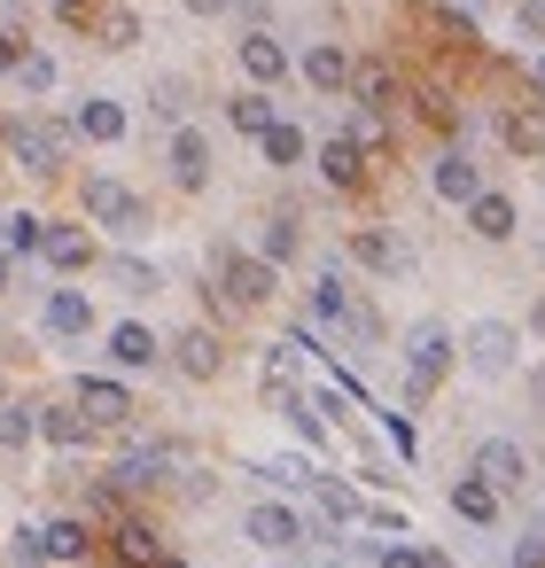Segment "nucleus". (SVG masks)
Wrapping results in <instances>:
<instances>
[{
    "instance_id": "1",
    "label": "nucleus",
    "mask_w": 545,
    "mask_h": 568,
    "mask_svg": "<svg viewBox=\"0 0 545 568\" xmlns=\"http://www.w3.org/2000/svg\"><path fill=\"white\" fill-rule=\"evenodd\" d=\"M0 141H9V156H17L32 180H55V172H63V156H71V141H79V125H55V118H17Z\"/></svg>"
},
{
    "instance_id": "2",
    "label": "nucleus",
    "mask_w": 545,
    "mask_h": 568,
    "mask_svg": "<svg viewBox=\"0 0 545 568\" xmlns=\"http://www.w3.org/2000/svg\"><path fill=\"white\" fill-rule=\"evenodd\" d=\"M444 374H452V335H444L436 320H421V327L405 335V405H421Z\"/></svg>"
},
{
    "instance_id": "3",
    "label": "nucleus",
    "mask_w": 545,
    "mask_h": 568,
    "mask_svg": "<svg viewBox=\"0 0 545 568\" xmlns=\"http://www.w3.org/2000/svg\"><path fill=\"white\" fill-rule=\"evenodd\" d=\"M87 219H94V226H110V234H125V242H133V234H149V203H141L125 180H110V172H94V180H87Z\"/></svg>"
},
{
    "instance_id": "4",
    "label": "nucleus",
    "mask_w": 545,
    "mask_h": 568,
    "mask_svg": "<svg viewBox=\"0 0 545 568\" xmlns=\"http://www.w3.org/2000/svg\"><path fill=\"white\" fill-rule=\"evenodd\" d=\"M514 366H522V327L483 320V327L467 335V374H475V382H506Z\"/></svg>"
},
{
    "instance_id": "5",
    "label": "nucleus",
    "mask_w": 545,
    "mask_h": 568,
    "mask_svg": "<svg viewBox=\"0 0 545 568\" xmlns=\"http://www.w3.org/2000/svg\"><path fill=\"white\" fill-rule=\"evenodd\" d=\"M71 405H79L94 428H125V420L141 413V405H133V389H125L118 374H79V382H71Z\"/></svg>"
},
{
    "instance_id": "6",
    "label": "nucleus",
    "mask_w": 545,
    "mask_h": 568,
    "mask_svg": "<svg viewBox=\"0 0 545 568\" xmlns=\"http://www.w3.org/2000/svg\"><path fill=\"white\" fill-rule=\"evenodd\" d=\"M211 273H219V296H226V304H242V312L273 304V265H265V257H242V250H226Z\"/></svg>"
},
{
    "instance_id": "7",
    "label": "nucleus",
    "mask_w": 545,
    "mask_h": 568,
    "mask_svg": "<svg viewBox=\"0 0 545 568\" xmlns=\"http://www.w3.org/2000/svg\"><path fill=\"white\" fill-rule=\"evenodd\" d=\"M467 475H483V483H491L498 498L529 483V467H522V444H514V436H483V444H475V467H467Z\"/></svg>"
},
{
    "instance_id": "8",
    "label": "nucleus",
    "mask_w": 545,
    "mask_h": 568,
    "mask_svg": "<svg viewBox=\"0 0 545 568\" xmlns=\"http://www.w3.org/2000/svg\"><path fill=\"white\" fill-rule=\"evenodd\" d=\"M242 537L265 545V552H289L296 537H312V521H304L296 506H250V514H242Z\"/></svg>"
},
{
    "instance_id": "9",
    "label": "nucleus",
    "mask_w": 545,
    "mask_h": 568,
    "mask_svg": "<svg viewBox=\"0 0 545 568\" xmlns=\"http://www.w3.org/2000/svg\"><path fill=\"white\" fill-rule=\"evenodd\" d=\"M164 164H172V187H180V195H195V187H211V141H203L195 125H180V133H172V149H164Z\"/></svg>"
},
{
    "instance_id": "10",
    "label": "nucleus",
    "mask_w": 545,
    "mask_h": 568,
    "mask_svg": "<svg viewBox=\"0 0 545 568\" xmlns=\"http://www.w3.org/2000/svg\"><path fill=\"white\" fill-rule=\"evenodd\" d=\"M172 358H180L188 382H219V366H226V335H219V327H180Z\"/></svg>"
},
{
    "instance_id": "11",
    "label": "nucleus",
    "mask_w": 545,
    "mask_h": 568,
    "mask_svg": "<svg viewBox=\"0 0 545 568\" xmlns=\"http://www.w3.org/2000/svg\"><path fill=\"white\" fill-rule=\"evenodd\" d=\"M110 552H118V568H157V560H164V537H157V521H141V514H118V521H110Z\"/></svg>"
},
{
    "instance_id": "12",
    "label": "nucleus",
    "mask_w": 545,
    "mask_h": 568,
    "mask_svg": "<svg viewBox=\"0 0 545 568\" xmlns=\"http://www.w3.org/2000/svg\"><path fill=\"white\" fill-rule=\"evenodd\" d=\"M428 187H436L444 203H460V211H467V203L483 195V172H475V156H467V149H444V156L428 164Z\"/></svg>"
},
{
    "instance_id": "13",
    "label": "nucleus",
    "mask_w": 545,
    "mask_h": 568,
    "mask_svg": "<svg viewBox=\"0 0 545 568\" xmlns=\"http://www.w3.org/2000/svg\"><path fill=\"white\" fill-rule=\"evenodd\" d=\"M304 498L320 506V521H327V529H343V521H359V514H366V498H359V490H351L343 475H320V467H312V483H304Z\"/></svg>"
},
{
    "instance_id": "14",
    "label": "nucleus",
    "mask_w": 545,
    "mask_h": 568,
    "mask_svg": "<svg viewBox=\"0 0 545 568\" xmlns=\"http://www.w3.org/2000/svg\"><path fill=\"white\" fill-rule=\"evenodd\" d=\"M351 71H359V55H343L335 40L304 48V87H320V94H351Z\"/></svg>"
},
{
    "instance_id": "15",
    "label": "nucleus",
    "mask_w": 545,
    "mask_h": 568,
    "mask_svg": "<svg viewBox=\"0 0 545 568\" xmlns=\"http://www.w3.org/2000/svg\"><path fill=\"white\" fill-rule=\"evenodd\" d=\"M320 180H327V187H335V195H359V187H366V149H359V141H343V133H335V141H327V149H320Z\"/></svg>"
},
{
    "instance_id": "16",
    "label": "nucleus",
    "mask_w": 545,
    "mask_h": 568,
    "mask_svg": "<svg viewBox=\"0 0 545 568\" xmlns=\"http://www.w3.org/2000/svg\"><path fill=\"white\" fill-rule=\"evenodd\" d=\"M351 257H359L366 273H405V265H413V250H405L390 226H359V234H351Z\"/></svg>"
},
{
    "instance_id": "17",
    "label": "nucleus",
    "mask_w": 545,
    "mask_h": 568,
    "mask_svg": "<svg viewBox=\"0 0 545 568\" xmlns=\"http://www.w3.org/2000/svg\"><path fill=\"white\" fill-rule=\"evenodd\" d=\"M40 257L55 265V273H87L102 250H94V234L87 226H48V242H40Z\"/></svg>"
},
{
    "instance_id": "18",
    "label": "nucleus",
    "mask_w": 545,
    "mask_h": 568,
    "mask_svg": "<svg viewBox=\"0 0 545 568\" xmlns=\"http://www.w3.org/2000/svg\"><path fill=\"white\" fill-rule=\"evenodd\" d=\"M242 71H250V87H273V79H289V48L273 32H242Z\"/></svg>"
},
{
    "instance_id": "19",
    "label": "nucleus",
    "mask_w": 545,
    "mask_h": 568,
    "mask_svg": "<svg viewBox=\"0 0 545 568\" xmlns=\"http://www.w3.org/2000/svg\"><path fill=\"white\" fill-rule=\"evenodd\" d=\"M226 125H234L242 141H265V133L281 125V110H273V94H265V87H250V94H234V102H226Z\"/></svg>"
},
{
    "instance_id": "20",
    "label": "nucleus",
    "mask_w": 545,
    "mask_h": 568,
    "mask_svg": "<svg viewBox=\"0 0 545 568\" xmlns=\"http://www.w3.org/2000/svg\"><path fill=\"white\" fill-rule=\"evenodd\" d=\"M351 94H359V110H390V102H397V71H390L382 55H359V71H351Z\"/></svg>"
},
{
    "instance_id": "21",
    "label": "nucleus",
    "mask_w": 545,
    "mask_h": 568,
    "mask_svg": "<svg viewBox=\"0 0 545 568\" xmlns=\"http://www.w3.org/2000/svg\"><path fill=\"white\" fill-rule=\"evenodd\" d=\"M467 226H475L483 242H514V195H498V187H483V195L467 203Z\"/></svg>"
},
{
    "instance_id": "22",
    "label": "nucleus",
    "mask_w": 545,
    "mask_h": 568,
    "mask_svg": "<svg viewBox=\"0 0 545 568\" xmlns=\"http://www.w3.org/2000/svg\"><path fill=\"white\" fill-rule=\"evenodd\" d=\"M498 506H506V498H498V490H491L483 475H460V483H452V514H460V521L491 529V521H498Z\"/></svg>"
},
{
    "instance_id": "23",
    "label": "nucleus",
    "mask_w": 545,
    "mask_h": 568,
    "mask_svg": "<svg viewBox=\"0 0 545 568\" xmlns=\"http://www.w3.org/2000/svg\"><path fill=\"white\" fill-rule=\"evenodd\" d=\"M71 125H79V141H102V149H110V141H125V110H118L110 94L79 102V118H71Z\"/></svg>"
},
{
    "instance_id": "24",
    "label": "nucleus",
    "mask_w": 545,
    "mask_h": 568,
    "mask_svg": "<svg viewBox=\"0 0 545 568\" xmlns=\"http://www.w3.org/2000/svg\"><path fill=\"white\" fill-rule=\"evenodd\" d=\"M110 358H118V366H157L164 343H157L141 320H118V327H110Z\"/></svg>"
},
{
    "instance_id": "25",
    "label": "nucleus",
    "mask_w": 545,
    "mask_h": 568,
    "mask_svg": "<svg viewBox=\"0 0 545 568\" xmlns=\"http://www.w3.org/2000/svg\"><path fill=\"white\" fill-rule=\"evenodd\" d=\"M48 242V219L40 211H0V257H32Z\"/></svg>"
},
{
    "instance_id": "26",
    "label": "nucleus",
    "mask_w": 545,
    "mask_h": 568,
    "mask_svg": "<svg viewBox=\"0 0 545 568\" xmlns=\"http://www.w3.org/2000/svg\"><path fill=\"white\" fill-rule=\"evenodd\" d=\"M40 320H48V335H87V327H94V304H87L79 288H55Z\"/></svg>"
},
{
    "instance_id": "27",
    "label": "nucleus",
    "mask_w": 545,
    "mask_h": 568,
    "mask_svg": "<svg viewBox=\"0 0 545 568\" xmlns=\"http://www.w3.org/2000/svg\"><path fill=\"white\" fill-rule=\"evenodd\" d=\"M40 436H48V444H63V452H79V444L94 436V420H87L79 405H40Z\"/></svg>"
},
{
    "instance_id": "28",
    "label": "nucleus",
    "mask_w": 545,
    "mask_h": 568,
    "mask_svg": "<svg viewBox=\"0 0 545 568\" xmlns=\"http://www.w3.org/2000/svg\"><path fill=\"white\" fill-rule=\"evenodd\" d=\"M296 250H304L296 219H289V211H273V219H265V234H258V257H265V265H289Z\"/></svg>"
},
{
    "instance_id": "29",
    "label": "nucleus",
    "mask_w": 545,
    "mask_h": 568,
    "mask_svg": "<svg viewBox=\"0 0 545 568\" xmlns=\"http://www.w3.org/2000/svg\"><path fill=\"white\" fill-rule=\"evenodd\" d=\"M498 133H506V149H514V156H545V102H537V110H514Z\"/></svg>"
},
{
    "instance_id": "30",
    "label": "nucleus",
    "mask_w": 545,
    "mask_h": 568,
    "mask_svg": "<svg viewBox=\"0 0 545 568\" xmlns=\"http://www.w3.org/2000/svg\"><path fill=\"white\" fill-rule=\"evenodd\" d=\"M258 149H265V164H273V172H296V164H304V125H289V118H281Z\"/></svg>"
},
{
    "instance_id": "31",
    "label": "nucleus",
    "mask_w": 545,
    "mask_h": 568,
    "mask_svg": "<svg viewBox=\"0 0 545 568\" xmlns=\"http://www.w3.org/2000/svg\"><path fill=\"white\" fill-rule=\"evenodd\" d=\"M102 265H110V281H118L125 296H157V288H164V273H157V265H141V257H125V250H118V257H102Z\"/></svg>"
},
{
    "instance_id": "32",
    "label": "nucleus",
    "mask_w": 545,
    "mask_h": 568,
    "mask_svg": "<svg viewBox=\"0 0 545 568\" xmlns=\"http://www.w3.org/2000/svg\"><path fill=\"white\" fill-rule=\"evenodd\" d=\"M87 545H94V537H87V521H79V514L48 521V560H87Z\"/></svg>"
},
{
    "instance_id": "33",
    "label": "nucleus",
    "mask_w": 545,
    "mask_h": 568,
    "mask_svg": "<svg viewBox=\"0 0 545 568\" xmlns=\"http://www.w3.org/2000/svg\"><path fill=\"white\" fill-rule=\"evenodd\" d=\"M32 436H40V413H24V405H0V452L17 459V452H24Z\"/></svg>"
},
{
    "instance_id": "34",
    "label": "nucleus",
    "mask_w": 545,
    "mask_h": 568,
    "mask_svg": "<svg viewBox=\"0 0 545 568\" xmlns=\"http://www.w3.org/2000/svg\"><path fill=\"white\" fill-rule=\"evenodd\" d=\"M312 320H351V288H343L335 273L312 281Z\"/></svg>"
},
{
    "instance_id": "35",
    "label": "nucleus",
    "mask_w": 545,
    "mask_h": 568,
    "mask_svg": "<svg viewBox=\"0 0 545 568\" xmlns=\"http://www.w3.org/2000/svg\"><path fill=\"white\" fill-rule=\"evenodd\" d=\"M343 141H359V149L374 156V149L390 141V133H382V110H351V118H343Z\"/></svg>"
},
{
    "instance_id": "36",
    "label": "nucleus",
    "mask_w": 545,
    "mask_h": 568,
    "mask_svg": "<svg viewBox=\"0 0 545 568\" xmlns=\"http://www.w3.org/2000/svg\"><path fill=\"white\" fill-rule=\"evenodd\" d=\"M258 475H265V483H289V490H304V483H312V459H258Z\"/></svg>"
},
{
    "instance_id": "37",
    "label": "nucleus",
    "mask_w": 545,
    "mask_h": 568,
    "mask_svg": "<svg viewBox=\"0 0 545 568\" xmlns=\"http://www.w3.org/2000/svg\"><path fill=\"white\" fill-rule=\"evenodd\" d=\"M17 79H24V94H48V87H55V55H24Z\"/></svg>"
},
{
    "instance_id": "38",
    "label": "nucleus",
    "mask_w": 545,
    "mask_h": 568,
    "mask_svg": "<svg viewBox=\"0 0 545 568\" xmlns=\"http://www.w3.org/2000/svg\"><path fill=\"white\" fill-rule=\"evenodd\" d=\"M9 552H17V568H40V560H48V529H17Z\"/></svg>"
},
{
    "instance_id": "39",
    "label": "nucleus",
    "mask_w": 545,
    "mask_h": 568,
    "mask_svg": "<svg viewBox=\"0 0 545 568\" xmlns=\"http://www.w3.org/2000/svg\"><path fill=\"white\" fill-rule=\"evenodd\" d=\"M382 568H452V560H444V552H421V545H390Z\"/></svg>"
},
{
    "instance_id": "40",
    "label": "nucleus",
    "mask_w": 545,
    "mask_h": 568,
    "mask_svg": "<svg viewBox=\"0 0 545 568\" xmlns=\"http://www.w3.org/2000/svg\"><path fill=\"white\" fill-rule=\"evenodd\" d=\"M133 40H141V17H133V9H118V17L102 24V48H133Z\"/></svg>"
},
{
    "instance_id": "41",
    "label": "nucleus",
    "mask_w": 545,
    "mask_h": 568,
    "mask_svg": "<svg viewBox=\"0 0 545 568\" xmlns=\"http://www.w3.org/2000/svg\"><path fill=\"white\" fill-rule=\"evenodd\" d=\"M382 428H390V444H397V459H413V452H421V436H413V420H405V413H382Z\"/></svg>"
},
{
    "instance_id": "42",
    "label": "nucleus",
    "mask_w": 545,
    "mask_h": 568,
    "mask_svg": "<svg viewBox=\"0 0 545 568\" xmlns=\"http://www.w3.org/2000/svg\"><path fill=\"white\" fill-rule=\"evenodd\" d=\"M514 568H545V529H522L514 537Z\"/></svg>"
},
{
    "instance_id": "43",
    "label": "nucleus",
    "mask_w": 545,
    "mask_h": 568,
    "mask_svg": "<svg viewBox=\"0 0 545 568\" xmlns=\"http://www.w3.org/2000/svg\"><path fill=\"white\" fill-rule=\"evenodd\" d=\"M514 24H522L529 40H545V0H514Z\"/></svg>"
},
{
    "instance_id": "44",
    "label": "nucleus",
    "mask_w": 545,
    "mask_h": 568,
    "mask_svg": "<svg viewBox=\"0 0 545 568\" xmlns=\"http://www.w3.org/2000/svg\"><path fill=\"white\" fill-rule=\"evenodd\" d=\"M157 110H164V118H188V87L164 79V87H157Z\"/></svg>"
},
{
    "instance_id": "45",
    "label": "nucleus",
    "mask_w": 545,
    "mask_h": 568,
    "mask_svg": "<svg viewBox=\"0 0 545 568\" xmlns=\"http://www.w3.org/2000/svg\"><path fill=\"white\" fill-rule=\"evenodd\" d=\"M366 529H382V537H405V514H397V506H366Z\"/></svg>"
},
{
    "instance_id": "46",
    "label": "nucleus",
    "mask_w": 545,
    "mask_h": 568,
    "mask_svg": "<svg viewBox=\"0 0 545 568\" xmlns=\"http://www.w3.org/2000/svg\"><path fill=\"white\" fill-rule=\"evenodd\" d=\"M17 63H24V40H17V32H0V79H9Z\"/></svg>"
},
{
    "instance_id": "47",
    "label": "nucleus",
    "mask_w": 545,
    "mask_h": 568,
    "mask_svg": "<svg viewBox=\"0 0 545 568\" xmlns=\"http://www.w3.org/2000/svg\"><path fill=\"white\" fill-rule=\"evenodd\" d=\"M188 17H234V0H180Z\"/></svg>"
},
{
    "instance_id": "48",
    "label": "nucleus",
    "mask_w": 545,
    "mask_h": 568,
    "mask_svg": "<svg viewBox=\"0 0 545 568\" xmlns=\"http://www.w3.org/2000/svg\"><path fill=\"white\" fill-rule=\"evenodd\" d=\"M529 87H537V94H545V55H529Z\"/></svg>"
},
{
    "instance_id": "49",
    "label": "nucleus",
    "mask_w": 545,
    "mask_h": 568,
    "mask_svg": "<svg viewBox=\"0 0 545 568\" xmlns=\"http://www.w3.org/2000/svg\"><path fill=\"white\" fill-rule=\"evenodd\" d=\"M9 273H17V257H0V296H9Z\"/></svg>"
},
{
    "instance_id": "50",
    "label": "nucleus",
    "mask_w": 545,
    "mask_h": 568,
    "mask_svg": "<svg viewBox=\"0 0 545 568\" xmlns=\"http://www.w3.org/2000/svg\"><path fill=\"white\" fill-rule=\"evenodd\" d=\"M157 568H188V560H180V552H164V560H157Z\"/></svg>"
},
{
    "instance_id": "51",
    "label": "nucleus",
    "mask_w": 545,
    "mask_h": 568,
    "mask_svg": "<svg viewBox=\"0 0 545 568\" xmlns=\"http://www.w3.org/2000/svg\"><path fill=\"white\" fill-rule=\"evenodd\" d=\"M55 9H63V17H71V9H87V0H55Z\"/></svg>"
},
{
    "instance_id": "52",
    "label": "nucleus",
    "mask_w": 545,
    "mask_h": 568,
    "mask_svg": "<svg viewBox=\"0 0 545 568\" xmlns=\"http://www.w3.org/2000/svg\"><path fill=\"white\" fill-rule=\"evenodd\" d=\"M327 568H343V560H327Z\"/></svg>"
},
{
    "instance_id": "53",
    "label": "nucleus",
    "mask_w": 545,
    "mask_h": 568,
    "mask_svg": "<svg viewBox=\"0 0 545 568\" xmlns=\"http://www.w3.org/2000/svg\"><path fill=\"white\" fill-rule=\"evenodd\" d=\"M0 405H9V397H0Z\"/></svg>"
}]
</instances>
